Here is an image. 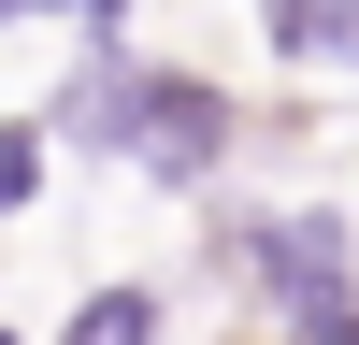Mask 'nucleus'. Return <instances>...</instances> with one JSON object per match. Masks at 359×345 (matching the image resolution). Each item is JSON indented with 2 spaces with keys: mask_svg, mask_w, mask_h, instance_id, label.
<instances>
[{
  "mask_svg": "<svg viewBox=\"0 0 359 345\" xmlns=\"http://www.w3.org/2000/svg\"><path fill=\"white\" fill-rule=\"evenodd\" d=\"M130 15H144V0H72V29H86V43H130Z\"/></svg>",
  "mask_w": 359,
  "mask_h": 345,
  "instance_id": "obj_6",
  "label": "nucleus"
},
{
  "mask_svg": "<svg viewBox=\"0 0 359 345\" xmlns=\"http://www.w3.org/2000/svg\"><path fill=\"white\" fill-rule=\"evenodd\" d=\"M216 273L259 288L273 345H359V230L316 201H230L216 216Z\"/></svg>",
  "mask_w": 359,
  "mask_h": 345,
  "instance_id": "obj_2",
  "label": "nucleus"
},
{
  "mask_svg": "<svg viewBox=\"0 0 359 345\" xmlns=\"http://www.w3.org/2000/svg\"><path fill=\"white\" fill-rule=\"evenodd\" d=\"M259 43L287 72H345L359 86V0H259Z\"/></svg>",
  "mask_w": 359,
  "mask_h": 345,
  "instance_id": "obj_3",
  "label": "nucleus"
},
{
  "mask_svg": "<svg viewBox=\"0 0 359 345\" xmlns=\"http://www.w3.org/2000/svg\"><path fill=\"white\" fill-rule=\"evenodd\" d=\"M158 288H144V273H115V288H86V302H72V331H57V345H158Z\"/></svg>",
  "mask_w": 359,
  "mask_h": 345,
  "instance_id": "obj_4",
  "label": "nucleus"
},
{
  "mask_svg": "<svg viewBox=\"0 0 359 345\" xmlns=\"http://www.w3.org/2000/svg\"><path fill=\"white\" fill-rule=\"evenodd\" d=\"M43 172H57V130H43V115H0V230L43 201Z\"/></svg>",
  "mask_w": 359,
  "mask_h": 345,
  "instance_id": "obj_5",
  "label": "nucleus"
},
{
  "mask_svg": "<svg viewBox=\"0 0 359 345\" xmlns=\"http://www.w3.org/2000/svg\"><path fill=\"white\" fill-rule=\"evenodd\" d=\"M0 345H29V331H0Z\"/></svg>",
  "mask_w": 359,
  "mask_h": 345,
  "instance_id": "obj_8",
  "label": "nucleus"
},
{
  "mask_svg": "<svg viewBox=\"0 0 359 345\" xmlns=\"http://www.w3.org/2000/svg\"><path fill=\"white\" fill-rule=\"evenodd\" d=\"M43 130H57V144H86V158H115V172H144V187H172V201H201V187L230 172V144H245V115H230V86L172 72V58L86 43V58H72V86L43 101Z\"/></svg>",
  "mask_w": 359,
  "mask_h": 345,
  "instance_id": "obj_1",
  "label": "nucleus"
},
{
  "mask_svg": "<svg viewBox=\"0 0 359 345\" xmlns=\"http://www.w3.org/2000/svg\"><path fill=\"white\" fill-rule=\"evenodd\" d=\"M43 15H72V0H0V29H43Z\"/></svg>",
  "mask_w": 359,
  "mask_h": 345,
  "instance_id": "obj_7",
  "label": "nucleus"
}]
</instances>
